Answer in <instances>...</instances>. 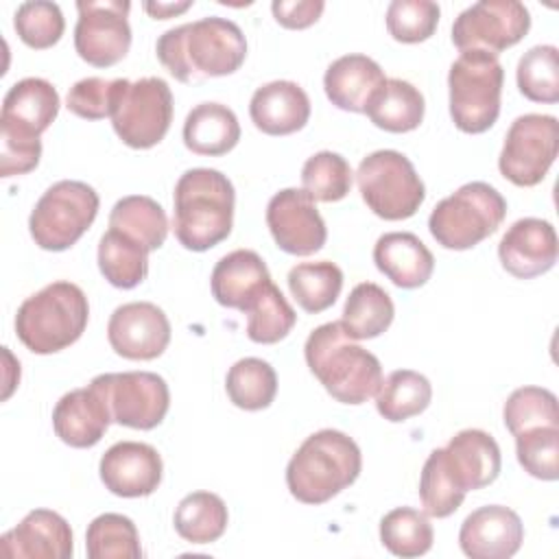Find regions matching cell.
I'll use <instances>...</instances> for the list:
<instances>
[{
    "mask_svg": "<svg viewBox=\"0 0 559 559\" xmlns=\"http://www.w3.org/2000/svg\"><path fill=\"white\" fill-rule=\"evenodd\" d=\"M100 480L120 498L151 496L164 474L159 452L142 441H118L100 456Z\"/></svg>",
    "mask_w": 559,
    "mask_h": 559,
    "instance_id": "e0dca14e",
    "label": "cell"
},
{
    "mask_svg": "<svg viewBox=\"0 0 559 559\" xmlns=\"http://www.w3.org/2000/svg\"><path fill=\"white\" fill-rule=\"evenodd\" d=\"M419 500H421L424 513L430 518H448L465 500V493L452 483V478L443 467L441 448L432 450L421 467Z\"/></svg>",
    "mask_w": 559,
    "mask_h": 559,
    "instance_id": "bcb514c9",
    "label": "cell"
},
{
    "mask_svg": "<svg viewBox=\"0 0 559 559\" xmlns=\"http://www.w3.org/2000/svg\"><path fill=\"white\" fill-rule=\"evenodd\" d=\"M245 314L247 336L260 345L280 343L297 323V312L282 295V290L273 284V280L255 295Z\"/></svg>",
    "mask_w": 559,
    "mask_h": 559,
    "instance_id": "8d00e7d4",
    "label": "cell"
},
{
    "mask_svg": "<svg viewBox=\"0 0 559 559\" xmlns=\"http://www.w3.org/2000/svg\"><path fill=\"white\" fill-rule=\"evenodd\" d=\"M373 262L400 288H419L435 271L430 249L411 231L382 234L373 245Z\"/></svg>",
    "mask_w": 559,
    "mask_h": 559,
    "instance_id": "4316f807",
    "label": "cell"
},
{
    "mask_svg": "<svg viewBox=\"0 0 559 559\" xmlns=\"http://www.w3.org/2000/svg\"><path fill=\"white\" fill-rule=\"evenodd\" d=\"M236 192L227 175L214 168H190L173 194V231L188 251H207L231 234Z\"/></svg>",
    "mask_w": 559,
    "mask_h": 559,
    "instance_id": "7a4b0ae2",
    "label": "cell"
},
{
    "mask_svg": "<svg viewBox=\"0 0 559 559\" xmlns=\"http://www.w3.org/2000/svg\"><path fill=\"white\" fill-rule=\"evenodd\" d=\"M559 153V122L548 114L518 116L498 157L504 179L520 188H533L544 181L548 168Z\"/></svg>",
    "mask_w": 559,
    "mask_h": 559,
    "instance_id": "8fae6325",
    "label": "cell"
},
{
    "mask_svg": "<svg viewBox=\"0 0 559 559\" xmlns=\"http://www.w3.org/2000/svg\"><path fill=\"white\" fill-rule=\"evenodd\" d=\"M114 81L100 76H87L76 81L66 98V107L85 120H103L111 116Z\"/></svg>",
    "mask_w": 559,
    "mask_h": 559,
    "instance_id": "7dc6e473",
    "label": "cell"
},
{
    "mask_svg": "<svg viewBox=\"0 0 559 559\" xmlns=\"http://www.w3.org/2000/svg\"><path fill=\"white\" fill-rule=\"evenodd\" d=\"M266 225L275 245L290 255H312L328 240L325 223L304 188L275 192L266 205Z\"/></svg>",
    "mask_w": 559,
    "mask_h": 559,
    "instance_id": "9a60e30c",
    "label": "cell"
},
{
    "mask_svg": "<svg viewBox=\"0 0 559 559\" xmlns=\"http://www.w3.org/2000/svg\"><path fill=\"white\" fill-rule=\"evenodd\" d=\"M114 421L107 393L98 378L87 386L66 393L52 411L55 435L70 448L96 445Z\"/></svg>",
    "mask_w": 559,
    "mask_h": 559,
    "instance_id": "ac0fdd59",
    "label": "cell"
},
{
    "mask_svg": "<svg viewBox=\"0 0 559 559\" xmlns=\"http://www.w3.org/2000/svg\"><path fill=\"white\" fill-rule=\"evenodd\" d=\"M441 461L448 476L463 493L491 485L502 467L498 441L478 428L456 432L448 445L441 448Z\"/></svg>",
    "mask_w": 559,
    "mask_h": 559,
    "instance_id": "44dd1931",
    "label": "cell"
},
{
    "mask_svg": "<svg viewBox=\"0 0 559 559\" xmlns=\"http://www.w3.org/2000/svg\"><path fill=\"white\" fill-rule=\"evenodd\" d=\"M524 542L520 515L502 504L472 511L459 531V546L472 559H509Z\"/></svg>",
    "mask_w": 559,
    "mask_h": 559,
    "instance_id": "ffe728a7",
    "label": "cell"
},
{
    "mask_svg": "<svg viewBox=\"0 0 559 559\" xmlns=\"http://www.w3.org/2000/svg\"><path fill=\"white\" fill-rule=\"evenodd\" d=\"M504 70L496 55L463 50L448 72L450 116L463 133H485L500 116Z\"/></svg>",
    "mask_w": 559,
    "mask_h": 559,
    "instance_id": "8992f818",
    "label": "cell"
},
{
    "mask_svg": "<svg viewBox=\"0 0 559 559\" xmlns=\"http://www.w3.org/2000/svg\"><path fill=\"white\" fill-rule=\"evenodd\" d=\"M356 181L367 207L384 221L411 218L426 199V186L413 162L393 148L369 153L358 164Z\"/></svg>",
    "mask_w": 559,
    "mask_h": 559,
    "instance_id": "9c48e42d",
    "label": "cell"
},
{
    "mask_svg": "<svg viewBox=\"0 0 559 559\" xmlns=\"http://www.w3.org/2000/svg\"><path fill=\"white\" fill-rule=\"evenodd\" d=\"M98 269L111 286L135 288L148 275V251L138 240L109 227L98 242Z\"/></svg>",
    "mask_w": 559,
    "mask_h": 559,
    "instance_id": "1f68e13d",
    "label": "cell"
},
{
    "mask_svg": "<svg viewBox=\"0 0 559 559\" xmlns=\"http://www.w3.org/2000/svg\"><path fill=\"white\" fill-rule=\"evenodd\" d=\"M240 140L236 114L221 103H199L183 122V144L197 155L218 157L229 153Z\"/></svg>",
    "mask_w": 559,
    "mask_h": 559,
    "instance_id": "83f0119b",
    "label": "cell"
},
{
    "mask_svg": "<svg viewBox=\"0 0 559 559\" xmlns=\"http://www.w3.org/2000/svg\"><path fill=\"white\" fill-rule=\"evenodd\" d=\"M249 116L266 135H290L306 127L310 98L295 81H271L253 92Z\"/></svg>",
    "mask_w": 559,
    "mask_h": 559,
    "instance_id": "603a6c76",
    "label": "cell"
},
{
    "mask_svg": "<svg viewBox=\"0 0 559 559\" xmlns=\"http://www.w3.org/2000/svg\"><path fill=\"white\" fill-rule=\"evenodd\" d=\"M380 542L395 557H421L432 548L435 531L426 513L397 507L380 520Z\"/></svg>",
    "mask_w": 559,
    "mask_h": 559,
    "instance_id": "74e56055",
    "label": "cell"
},
{
    "mask_svg": "<svg viewBox=\"0 0 559 559\" xmlns=\"http://www.w3.org/2000/svg\"><path fill=\"white\" fill-rule=\"evenodd\" d=\"M229 522L227 507L212 491H192L175 509V531L190 544H212L223 537Z\"/></svg>",
    "mask_w": 559,
    "mask_h": 559,
    "instance_id": "836d02e7",
    "label": "cell"
},
{
    "mask_svg": "<svg viewBox=\"0 0 559 559\" xmlns=\"http://www.w3.org/2000/svg\"><path fill=\"white\" fill-rule=\"evenodd\" d=\"M98 192L76 179L52 183L35 203L28 216V231L44 251L70 249L98 214Z\"/></svg>",
    "mask_w": 559,
    "mask_h": 559,
    "instance_id": "30bf717a",
    "label": "cell"
},
{
    "mask_svg": "<svg viewBox=\"0 0 559 559\" xmlns=\"http://www.w3.org/2000/svg\"><path fill=\"white\" fill-rule=\"evenodd\" d=\"M325 9L323 0H275L271 4L273 17L284 28H308L312 26Z\"/></svg>",
    "mask_w": 559,
    "mask_h": 559,
    "instance_id": "681fc988",
    "label": "cell"
},
{
    "mask_svg": "<svg viewBox=\"0 0 559 559\" xmlns=\"http://www.w3.org/2000/svg\"><path fill=\"white\" fill-rule=\"evenodd\" d=\"M74 26L76 55L94 66L109 68L122 61L131 48V26L127 0H79Z\"/></svg>",
    "mask_w": 559,
    "mask_h": 559,
    "instance_id": "4fadbf2b",
    "label": "cell"
},
{
    "mask_svg": "<svg viewBox=\"0 0 559 559\" xmlns=\"http://www.w3.org/2000/svg\"><path fill=\"white\" fill-rule=\"evenodd\" d=\"M109 227L138 240L148 253L157 251L168 236L164 207L146 194H129L116 201L109 212Z\"/></svg>",
    "mask_w": 559,
    "mask_h": 559,
    "instance_id": "4dcf8cb0",
    "label": "cell"
},
{
    "mask_svg": "<svg viewBox=\"0 0 559 559\" xmlns=\"http://www.w3.org/2000/svg\"><path fill=\"white\" fill-rule=\"evenodd\" d=\"M559 245L555 227L535 216L515 221L498 245V258L507 273L518 280H531L548 273L557 262Z\"/></svg>",
    "mask_w": 559,
    "mask_h": 559,
    "instance_id": "d6986e66",
    "label": "cell"
},
{
    "mask_svg": "<svg viewBox=\"0 0 559 559\" xmlns=\"http://www.w3.org/2000/svg\"><path fill=\"white\" fill-rule=\"evenodd\" d=\"M432 400L430 380L413 369H395L376 393V408L386 421H406L428 408Z\"/></svg>",
    "mask_w": 559,
    "mask_h": 559,
    "instance_id": "d6a6232c",
    "label": "cell"
},
{
    "mask_svg": "<svg viewBox=\"0 0 559 559\" xmlns=\"http://www.w3.org/2000/svg\"><path fill=\"white\" fill-rule=\"evenodd\" d=\"M59 114V94L55 85L39 76H26L13 83L2 100L0 129L39 138Z\"/></svg>",
    "mask_w": 559,
    "mask_h": 559,
    "instance_id": "cb8c5ba5",
    "label": "cell"
},
{
    "mask_svg": "<svg viewBox=\"0 0 559 559\" xmlns=\"http://www.w3.org/2000/svg\"><path fill=\"white\" fill-rule=\"evenodd\" d=\"M269 282L271 273L264 260L251 249H236L216 262L210 288L221 306L245 312Z\"/></svg>",
    "mask_w": 559,
    "mask_h": 559,
    "instance_id": "484cf974",
    "label": "cell"
},
{
    "mask_svg": "<svg viewBox=\"0 0 559 559\" xmlns=\"http://www.w3.org/2000/svg\"><path fill=\"white\" fill-rule=\"evenodd\" d=\"M441 9L432 0H393L386 7V31L395 41L419 44L435 35Z\"/></svg>",
    "mask_w": 559,
    "mask_h": 559,
    "instance_id": "ee69618b",
    "label": "cell"
},
{
    "mask_svg": "<svg viewBox=\"0 0 559 559\" xmlns=\"http://www.w3.org/2000/svg\"><path fill=\"white\" fill-rule=\"evenodd\" d=\"M41 157V140L11 129H0V175L15 177L37 168Z\"/></svg>",
    "mask_w": 559,
    "mask_h": 559,
    "instance_id": "c3c4849f",
    "label": "cell"
},
{
    "mask_svg": "<svg viewBox=\"0 0 559 559\" xmlns=\"http://www.w3.org/2000/svg\"><path fill=\"white\" fill-rule=\"evenodd\" d=\"M155 52L177 81L197 83L240 70L247 57V39L236 22L207 15L162 33Z\"/></svg>",
    "mask_w": 559,
    "mask_h": 559,
    "instance_id": "6da1fadb",
    "label": "cell"
},
{
    "mask_svg": "<svg viewBox=\"0 0 559 559\" xmlns=\"http://www.w3.org/2000/svg\"><path fill=\"white\" fill-rule=\"evenodd\" d=\"M109 402L116 424L153 430L159 426L170 408V391L162 376L153 371H122L96 376Z\"/></svg>",
    "mask_w": 559,
    "mask_h": 559,
    "instance_id": "5bb4252c",
    "label": "cell"
},
{
    "mask_svg": "<svg viewBox=\"0 0 559 559\" xmlns=\"http://www.w3.org/2000/svg\"><path fill=\"white\" fill-rule=\"evenodd\" d=\"M362 454L356 441L334 428L312 432L286 465V487L304 504H323L356 483Z\"/></svg>",
    "mask_w": 559,
    "mask_h": 559,
    "instance_id": "277c9868",
    "label": "cell"
},
{
    "mask_svg": "<svg viewBox=\"0 0 559 559\" xmlns=\"http://www.w3.org/2000/svg\"><path fill=\"white\" fill-rule=\"evenodd\" d=\"M13 28L28 48L46 50L61 39L66 31V20L57 2L35 0L22 2L17 7L13 15Z\"/></svg>",
    "mask_w": 559,
    "mask_h": 559,
    "instance_id": "7bdbcfd3",
    "label": "cell"
},
{
    "mask_svg": "<svg viewBox=\"0 0 559 559\" xmlns=\"http://www.w3.org/2000/svg\"><path fill=\"white\" fill-rule=\"evenodd\" d=\"M90 304L72 282H52L26 297L15 314V334L26 349L46 356L74 345L87 328Z\"/></svg>",
    "mask_w": 559,
    "mask_h": 559,
    "instance_id": "5b68a950",
    "label": "cell"
},
{
    "mask_svg": "<svg viewBox=\"0 0 559 559\" xmlns=\"http://www.w3.org/2000/svg\"><path fill=\"white\" fill-rule=\"evenodd\" d=\"M111 124L116 135L131 148L159 144L173 122V92L159 76L138 81L114 79Z\"/></svg>",
    "mask_w": 559,
    "mask_h": 559,
    "instance_id": "ba28073f",
    "label": "cell"
},
{
    "mask_svg": "<svg viewBox=\"0 0 559 559\" xmlns=\"http://www.w3.org/2000/svg\"><path fill=\"white\" fill-rule=\"evenodd\" d=\"M352 166L349 162L332 151H319L310 155L301 168L304 190L312 201L334 203L349 194L352 188Z\"/></svg>",
    "mask_w": 559,
    "mask_h": 559,
    "instance_id": "60d3db41",
    "label": "cell"
},
{
    "mask_svg": "<svg viewBox=\"0 0 559 559\" xmlns=\"http://www.w3.org/2000/svg\"><path fill=\"white\" fill-rule=\"evenodd\" d=\"M531 28V13L518 0H480L452 24V44L463 50L496 55L524 39Z\"/></svg>",
    "mask_w": 559,
    "mask_h": 559,
    "instance_id": "7c38bea8",
    "label": "cell"
},
{
    "mask_svg": "<svg viewBox=\"0 0 559 559\" xmlns=\"http://www.w3.org/2000/svg\"><path fill=\"white\" fill-rule=\"evenodd\" d=\"M286 280L295 301L312 314L334 306L343 290V271L330 260L295 264Z\"/></svg>",
    "mask_w": 559,
    "mask_h": 559,
    "instance_id": "e575fe53",
    "label": "cell"
},
{
    "mask_svg": "<svg viewBox=\"0 0 559 559\" xmlns=\"http://www.w3.org/2000/svg\"><path fill=\"white\" fill-rule=\"evenodd\" d=\"M304 356L314 378L341 404H365L382 384L380 360L356 345L338 321L314 328L306 338Z\"/></svg>",
    "mask_w": 559,
    "mask_h": 559,
    "instance_id": "3957f363",
    "label": "cell"
},
{
    "mask_svg": "<svg viewBox=\"0 0 559 559\" xmlns=\"http://www.w3.org/2000/svg\"><path fill=\"white\" fill-rule=\"evenodd\" d=\"M393 317L395 306L391 295L376 282H360L352 288L338 323L349 338L367 341L386 332Z\"/></svg>",
    "mask_w": 559,
    "mask_h": 559,
    "instance_id": "f546056e",
    "label": "cell"
},
{
    "mask_svg": "<svg viewBox=\"0 0 559 559\" xmlns=\"http://www.w3.org/2000/svg\"><path fill=\"white\" fill-rule=\"evenodd\" d=\"M504 216V197L485 181H469L435 205L428 229L443 249L465 251L489 238Z\"/></svg>",
    "mask_w": 559,
    "mask_h": 559,
    "instance_id": "52a82bcc",
    "label": "cell"
},
{
    "mask_svg": "<svg viewBox=\"0 0 559 559\" xmlns=\"http://www.w3.org/2000/svg\"><path fill=\"white\" fill-rule=\"evenodd\" d=\"M90 559H140V535L131 518L122 513H103L94 518L85 533Z\"/></svg>",
    "mask_w": 559,
    "mask_h": 559,
    "instance_id": "f35d334b",
    "label": "cell"
},
{
    "mask_svg": "<svg viewBox=\"0 0 559 559\" xmlns=\"http://www.w3.org/2000/svg\"><path fill=\"white\" fill-rule=\"evenodd\" d=\"M518 463L539 480L559 478V426L531 428L515 435Z\"/></svg>",
    "mask_w": 559,
    "mask_h": 559,
    "instance_id": "f6af8a7d",
    "label": "cell"
},
{
    "mask_svg": "<svg viewBox=\"0 0 559 559\" xmlns=\"http://www.w3.org/2000/svg\"><path fill=\"white\" fill-rule=\"evenodd\" d=\"M192 7L190 0H183V2H144V9L151 17L155 20H168V17H175L183 11H188Z\"/></svg>",
    "mask_w": 559,
    "mask_h": 559,
    "instance_id": "f907efd6",
    "label": "cell"
},
{
    "mask_svg": "<svg viewBox=\"0 0 559 559\" xmlns=\"http://www.w3.org/2000/svg\"><path fill=\"white\" fill-rule=\"evenodd\" d=\"M502 419L513 437L531 428L559 426L557 395L544 386H520L507 397Z\"/></svg>",
    "mask_w": 559,
    "mask_h": 559,
    "instance_id": "b9f144b4",
    "label": "cell"
},
{
    "mask_svg": "<svg viewBox=\"0 0 559 559\" xmlns=\"http://www.w3.org/2000/svg\"><path fill=\"white\" fill-rule=\"evenodd\" d=\"M111 349L127 360H153L170 343V321L151 301H129L118 306L107 323Z\"/></svg>",
    "mask_w": 559,
    "mask_h": 559,
    "instance_id": "2e32d148",
    "label": "cell"
},
{
    "mask_svg": "<svg viewBox=\"0 0 559 559\" xmlns=\"http://www.w3.org/2000/svg\"><path fill=\"white\" fill-rule=\"evenodd\" d=\"M518 90L533 103L559 100V50L550 44L526 50L515 70Z\"/></svg>",
    "mask_w": 559,
    "mask_h": 559,
    "instance_id": "ab89813d",
    "label": "cell"
},
{
    "mask_svg": "<svg viewBox=\"0 0 559 559\" xmlns=\"http://www.w3.org/2000/svg\"><path fill=\"white\" fill-rule=\"evenodd\" d=\"M225 391L234 406L242 411H262L275 400L277 373L266 360L247 356L229 367Z\"/></svg>",
    "mask_w": 559,
    "mask_h": 559,
    "instance_id": "d590c367",
    "label": "cell"
},
{
    "mask_svg": "<svg viewBox=\"0 0 559 559\" xmlns=\"http://www.w3.org/2000/svg\"><path fill=\"white\" fill-rule=\"evenodd\" d=\"M426 111L424 94L408 81L386 79L369 98L365 114L389 133H406L421 124Z\"/></svg>",
    "mask_w": 559,
    "mask_h": 559,
    "instance_id": "f1b7e54d",
    "label": "cell"
},
{
    "mask_svg": "<svg viewBox=\"0 0 559 559\" xmlns=\"http://www.w3.org/2000/svg\"><path fill=\"white\" fill-rule=\"evenodd\" d=\"M386 81L378 61L367 55H343L334 59L323 76V90L328 100L352 114H365L369 98Z\"/></svg>",
    "mask_w": 559,
    "mask_h": 559,
    "instance_id": "d4e9b609",
    "label": "cell"
},
{
    "mask_svg": "<svg viewBox=\"0 0 559 559\" xmlns=\"http://www.w3.org/2000/svg\"><path fill=\"white\" fill-rule=\"evenodd\" d=\"M72 528L63 515L35 509L0 537V552L17 559H68L74 552Z\"/></svg>",
    "mask_w": 559,
    "mask_h": 559,
    "instance_id": "7402d4cb",
    "label": "cell"
}]
</instances>
